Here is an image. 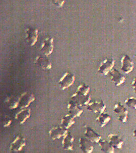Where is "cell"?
<instances>
[{
    "label": "cell",
    "instance_id": "1",
    "mask_svg": "<svg viewBox=\"0 0 136 153\" xmlns=\"http://www.w3.org/2000/svg\"><path fill=\"white\" fill-rule=\"evenodd\" d=\"M115 65V60L113 58L104 59L98 68V73L103 76H107L113 70Z\"/></svg>",
    "mask_w": 136,
    "mask_h": 153
},
{
    "label": "cell",
    "instance_id": "2",
    "mask_svg": "<svg viewBox=\"0 0 136 153\" xmlns=\"http://www.w3.org/2000/svg\"><path fill=\"white\" fill-rule=\"evenodd\" d=\"M114 112L117 115V117L122 124H126L129 118V111L120 102L116 103L114 106Z\"/></svg>",
    "mask_w": 136,
    "mask_h": 153
},
{
    "label": "cell",
    "instance_id": "3",
    "mask_svg": "<svg viewBox=\"0 0 136 153\" xmlns=\"http://www.w3.org/2000/svg\"><path fill=\"white\" fill-rule=\"evenodd\" d=\"M75 80V75L67 71L60 79L59 84L60 88L64 91L66 89L69 88L74 84Z\"/></svg>",
    "mask_w": 136,
    "mask_h": 153
},
{
    "label": "cell",
    "instance_id": "4",
    "mask_svg": "<svg viewBox=\"0 0 136 153\" xmlns=\"http://www.w3.org/2000/svg\"><path fill=\"white\" fill-rule=\"evenodd\" d=\"M106 105L103 101H91L87 106V109L90 111L98 114L105 112Z\"/></svg>",
    "mask_w": 136,
    "mask_h": 153
},
{
    "label": "cell",
    "instance_id": "5",
    "mask_svg": "<svg viewBox=\"0 0 136 153\" xmlns=\"http://www.w3.org/2000/svg\"><path fill=\"white\" fill-rule=\"evenodd\" d=\"M41 51L45 56H49L52 54L54 49V38L47 37L42 41L40 47Z\"/></svg>",
    "mask_w": 136,
    "mask_h": 153
},
{
    "label": "cell",
    "instance_id": "6",
    "mask_svg": "<svg viewBox=\"0 0 136 153\" xmlns=\"http://www.w3.org/2000/svg\"><path fill=\"white\" fill-rule=\"evenodd\" d=\"M121 70L126 74L131 73L134 69V63L127 55H125L121 59Z\"/></svg>",
    "mask_w": 136,
    "mask_h": 153
},
{
    "label": "cell",
    "instance_id": "7",
    "mask_svg": "<svg viewBox=\"0 0 136 153\" xmlns=\"http://www.w3.org/2000/svg\"><path fill=\"white\" fill-rule=\"evenodd\" d=\"M82 106L76 101L71 100L69 102L67 106V109L69 114L74 117H80L83 113Z\"/></svg>",
    "mask_w": 136,
    "mask_h": 153
},
{
    "label": "cell",
    "instance_id": "8",
    "mask_svg": "<svg viewBox=\"0 0 136 153\" xmlns=\"http://www.w3.org/2000/svg\"><path fill=\"white\" fill-rule=\"evenodd\" d=\"M26 145V139L21 135H18L10 145V150L11 152H18L21 151Z\"/></svg>",
    "mask_w": 136,
    "mask_h": 153
},
{
    "label": "cell",
    "instance_id": "9",
    "mask_svg": "<svg viewBox=\"0 0 136 153\" xmlns=\"http://www.w3.org/2000/svg\"><path fill=\"white\" fill-rule=\"evenodd\" d=\"M68 132L67 129L62 126H58L53 127L49 131V135L52 140H55L57 139H60Z\"/></svg>",
    "mask_w": 136,
    "mask_h": 153
},
{
    "label": "cell",
    "instance_id": "10",
    "mask_svg": "<svg viewBox=\"0 0 136 153\" xmlns=\"http://www.w3.org/2000/svg\"><path fill=\"white\" fill-rule=\"evenodd\" d=\"M26 39L30 46H33L38 38V30L35 28H28L25 30Z\"/></svg>",
    "mask_w": 136,
    "mask_h": 153
},
{
    "label": "cell",
    "instance_id": "11",
    "mask_svg": "<svg viewBox=\"0 0 136 153\" xmlns=\"http://www.w3.org/2000/svg\"><path fill=\"white\" fill-rule=\"evenodd\" d=\"M109 74L111 76V81L117 87L120 86L126 82V76L121 74L117 69L114 68Z\"/></svg>",
    "mask_w": 136,
    "mask_h": 153
},
{
    "label": "cell",
    "instance_id": "12",
    "mask_svg": "<svg viewBox=\"0 0 136 153\" xmlns=\"http://www.w3.org/2000/svg\"><path fill=\"white\" fill-rule=\"evenodd\" d=\"M47 57L42 56H37L34 60V63L38 65L42 70H51L52 68V63Z\"/></svg>",
    "mask_w": 136,
    "mask_h": 153
},
{
    "label": "cell",
    "instance_id": "13",
    "mask_svg": "<svg viewBox=\"0 0 136 153\" xmlns=\"http://www.w3.org/2000/svg\"><path fill=\"white\" fill-rule=\"evenodd\" d=\"M84 135L92 143H98L102 139L101 136L98 134V133H96L92 128L90 127H86Z\"/></svg>",
    "mask_w": 136,
    "mask_h": 153
},
{
    "label": "cell",
    "instance_id": "14",
    "mask_svg": "<svg viewBox=\"0 0 136 153\" xmlns=\"http://www.w3.org/2000/svg\"><path fill=\"white\" fill-rule=\"evenodd\" d=\"M74 141V136L68 132L63 136V139L61 141L63 149L67 151H73Z\"/></svg>",
    "mask_w": 136,
    "mask_h": 153
},
{
    "label": "cell",
    "instance_id": "15",
    "mask_svg": "<svg viewBox=\"0 0 136 153\" xmlns=\"http://www.w3.org/2000/svg\"><path fill=\"white\" fill-rule=\"evenodd\" d=\"M79 146L83 153H92L94 147L92 143L86 137H81L79 140Z\"/></svg>",
    "mask_w": 136,
    "mask_h": 153
},
{
    "label": "cell",
    "instance_id": "16",
    "mask_svg": "<svg viewBox=\"0 0 136 153\" xmlns=\"http://www.w3.org/2000/svg\"><path fill=\"white\" fill-rule=\"evenodd\" d=\"M108 141L112 146L117 149H121L124 144V141L117 134L110 133L108 135Z\"/></svg>",
    "mask_w": 136,
    "mask_h": 153
},
{
    "label": "cell",
    "instance_id": "17",
    "mask_svg": "<svg viewBox=\"0 0 136 153\" xmlns=\"http://www.w3.org/2000/svg\"><path fill=\"white\" fill-rule=\"evenodd\" d=\"M31 115V110L28 108H23L16 114V118L19 124H24Z\"/></svg>",
    "mask_w": 136,
    "mask_h": 153
},
{
    "label": "cell",
    "instance_id": "18",
    "mask_svg": "<svg viewBox=\"0 0 136 153\" xmlns=\"http://www.w3.org/2000/svg\"><path fill=\"white\" fill-rule=\"evenodd\" d=\"M71 99L76 101L82 106H87L90 102L92 100L91 96L89 94L86 96H80L77 94L76 92L72 94Z\"/></svg>",
    "mask_w": 136,
    "mask_h": 153
},
{
    "label": "cell",
    "instance_id": "19",
    "mask_svg": "<svg viewBox=\"0 0 136 153\" xmlns=\"http://www.w3.org/2000/svg\"><path fill=\"white\" fill-rule=\"evenodd\" d=\"M19 105L21 109L28 107L31 103H32L35 100V97L33 94H24L19 98Z\"/></svg>",
    "mask_w": 136,
    "mask_h": 153
},
{
    "label": "cell",
    "instance_id": "20",
    "mask_svg": "<svg viewBox=\"0 0 136 153\" xmlns=\"http://www.w3.org/2000/svg\"><path fill=\"white\" fill-rule=\"evenodd\" d=\"M111 117L108 113H103L99 114L96 117V121L101 128H103L106 126L111 120Z\"/></svg>",
    "mask_w": 136,
    "mask_h": 153
},
{
    "label": "cell",
    "instance_id": "21",
    "mask_svg": "<svg viewBox=\"0 0 136 153\" xmlns=\"http://www.w3.org/2000/svg\"><path fill=\"white\" fill-rule=\"evenodd\" d=\"M75 117H72L69 114L65 115L61 119V126L67 130L71 128L75 124Z\"/></svg>",
    "mask_w": 136,
    "mask_h": 153
},
{
    "label": "cell",
    "instance_id": "22",
    "mask_svg": "<svg viewBox=\"0 0 136 153\" xmlns=\"http://www.w3.org/2000/svg\"><path fill=\"white\" fill-rule=\"evenodd\" d=\"M101 151L106 153H115V149L110 142L106 140H101L98 143Z\"/></svg>",
    "mask_w": 136,
    "mask_h": 153
},
{
    "label": "cell",
    "instance_id": "23",
    "mask_svg": "<svg viewBox=\"0 0 136 153\" xmlns=\"http://www.w3.org/2000/svg\"><path fill=\"white\" fill-rule=\"evenodd\" d=\"M90 91V87L86 84L82 83L77 88L76 93L80 96H86L89 94Z\"/></svg>",
    "mask_w": 136,
    "mask_h": 153
},
{
    "label": "cell",
    "instance_id": "24",
    "mask_svg": "<svg viewBox=\"0 0 136 153\" xmlns=\"http://www.w3.org/2000/svg\"><path fill=\"white\" fill-rule=\"evenodd\" d=\"M19 98H17L16 97H9L8 101H7L8 105L9 106L10 109H13L17 108L19 105Z\"/></svg>",
    "mask_w": 136,
    "mask_h": 153
},
{
    "label": "cell",
    "instance_id": "25",
    "mask_svg": "<svg viewBox=\"0 0 136 153\" xmlns=\"http://www.w3.org/2000/svg\"><path fill=\"white\" fill-rule=\"evenodd\" d=\"M125 104L129 107L136 110V97H131L125 101Z\"/></svg>",
    "mask_w": 136,
    "mask_h": 153
},
{
    "label": "cell",
    "instance_id": "26",
    "mask_svg": "<svg viewBox=\"0 0 136 153\" xmlns=\"http://www.w3.org/2000/svg\"><path fill=\"white\" fill-rule=\"evenodd\" d=\"M52 4L58 8L62 7L64 4L65 0H51Z\"/></svg>",
    "mask_w": 136,
    "mask_h": 153
},
{
    "label": "cell",
    "instance_id": "27",
    "mask_svg": "<svg viewBox=\"0 0 136 153\" xmlns=\"http://www.w3.org/2000/svg\"><path fill=\"white\" fill-rule=\"evenodd\" d=\"M11 122H12V120L9 117H5L4 120L3 122L4 127H9L10 125L11 124Z\"/></svg>",
    "mask_w": 136,
    "mask_h": 153
},
{
    "label": "cell",
    "instance_id": "28",
    "mask_svg": "<svg viewBox=\"0 0 136 153\" xmlns=\"http://www.w3.org/2000/svg\"><path fill=\"white\" fill-rule=\"evenodd\" d=\"M132 86L133 87V90L134 91V92H135V94H136V77H135L134 79H133L132 83Z\"/></svg>",
    "mask_w": 136,
    "mask_h": 153
},
{
    "label": "cell",
    "instance_id": "29",
    "mask_svg": "<svg viewBox=\"0 0 136 153\" xmlns=\"http://www.w3.org/2000/svg\"><path fill=\"white\" fill-rule=\"evenodd\" d=\"M133 137L136 139V129H135L133 132Z\"/></svg>",
    "mask_w": 136,
    "mask_h": 153
}]
</instances>
